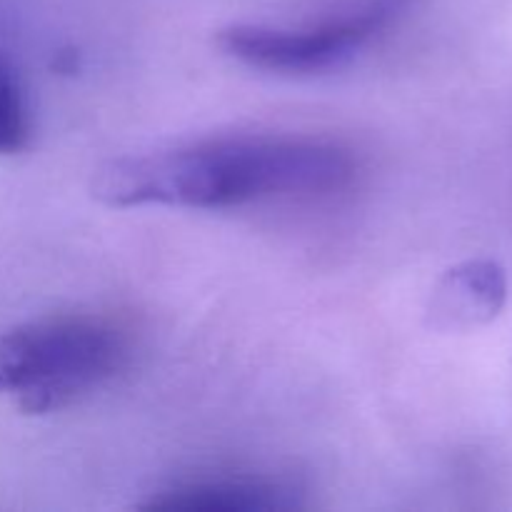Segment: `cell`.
Segmentation results:
<instances>
[{
    "mask_svg": "<svg viewBox=\"0 0 512 512\" xmlns=\"http://www.w3.org/2000/svg\"><path fill=\"white\" fill-rule=\"evenodd\" d=\"M350 150L328 140L238 135L110 160L90 183L110 208L220 210L268 198L333 195L355 180Z\"/></svg>",
    "mask_w": 512,
    "mask_h": 512,
    "instance_id": "obj_1",
    "label": "cell"
},
{
    "mask_svg": "<svg viewBox=\"0 0 512 512\" xmlns=\"http://www.w3.org/2000/svg\"><path fill=\"white\" fill-rule=\"evenodd\" d=\"M128 335L103 315H50L0 335V395L48 415L98 390L128 363Z\"/></svg>",
    "mask_w": 512,
    "mask_h": 512,
    "instance_id": "obj_2",
    "label": "cell"
},
{
    "mask_svg": "<svg viewBox=\"0 0 512 512\" xmlns=\"http://www.w3.org/2000/svg\"><path fill=\"white\" fill-rule=\"evenodd\" d=\"M400 5L403 0H360L353 8L305 28L230 25L218 33V48L243 65L270 73H325L358 55L390 23Z\"/></svg>",
    "mask_w": 512,
    "mask_h": 512,
    "instance_id": "obj_3",
    "label": "cell"
},
{
    "mask_svg": "<svg viewBox=\"0 0 512 512\" xmlns=\"http://www.w3.org/2000/svg\"><path fill=\"white\" fill-rule=\"evenodd\" d=\"M293 483L265 475H215L175 483L150 495L140 510L168 512H270L298 508Z\"/></svg>",
    "mask_w": 512,
    "mask_h": 512,
    "instance_id": "obj_4",
    "label": "cell"
},
{
    "mask_svg": "<svg viewBox=\"0 0 512 512\" xmlns=\"http://www.w3.org/2000/svg\"><path fill=\"white\" fill-rule=\"evenodd\" d=\"M508 300L505 270L493 260H468L440 278L428 305L430 328L470 333L493 323Z\"/></svg>",
    "mask_w": 512,
    "mask_h": 512,
    "instance_id": "obj_5",
    "label": "cell"
},
{
    "mask_svg": "<svg viewBox=\"0 0 512 512\" xmlns=\"http://www.w3.org/2000/svg\"><path fill=\"white\" fill-rule=\"evenodd\" d=\"M30 143V113L18 70L0 55V155H15Z\"/></svg>",
    "mask_w": 512,
    "mask_h": 512,
    "instance_id": "obj_6",
    "label": "cell"
}]
</instances>
